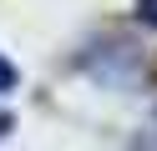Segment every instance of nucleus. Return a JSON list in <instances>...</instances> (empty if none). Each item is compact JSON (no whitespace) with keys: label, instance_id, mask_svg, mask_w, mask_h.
<instances>
[{"label":"nucleus","instance_id":"1","mask_svg":"<svg viewBox=\"0 0 157 151\" xmlns=\"http://www.w3.org/2000/svg\"><path fill=\"white\" fill-rule=\"evenodd\" d=\"M132 151H157V111L142 121V131H137V141H132Z\"/></svg>","mask_w":157,"mask_h":151},{"label":"nucleus","instance_id":"2","mask_svg":"<svg viewBox=\"0 0 157 151\" xmlns=\"http://www.w3.org/2000/svg\"><path fill=\"white\" fill-rule=\"evenodd\" d=\"M15 81H21V70H15L10 60L0 56V96H5V91H15Z\"/></svg>","mask_w":157,"mask_h":151},{"label":"nucleus","instance_id":"3","mask_svg":"<svg viewBox=\"0 0 157 151\" xmlns=\"http://www.w3.org/2000/svg\"><path fill=\"white\" fill-rule=\"evenodd\" d=\"M137 20H147V25H157V0H137Z\"/></svg>","mask_w":157,"mask_h":151},{"label":"nucleus","instance_id":"4","mask_svg":"<svg viewBox=\"0 0 157 151\" xmlns=\"http://www.w3.org/2000/svg\"><path fill=\"white\" fill-rule=\"evenodd\" d=\"M5 131H10V121H5V116H0V136H5Z\"/></svg>","mask_w":157,"mask_h":151}]
</instances>
